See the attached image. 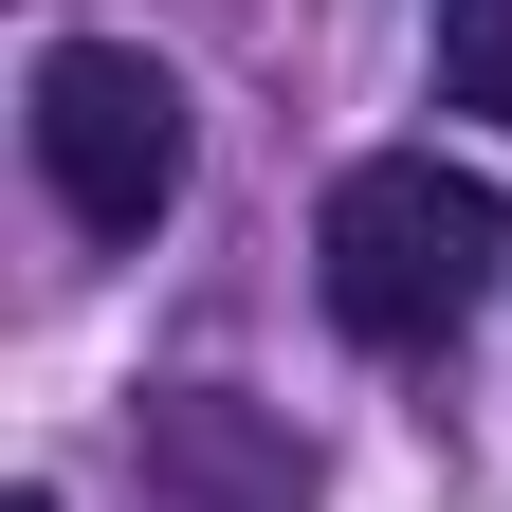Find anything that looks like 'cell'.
I'll use <instances>...</instances> for the list:
<instances>
[{"mask_svg":"<svg viewBox=\"0 0 512 512\" xmlns=\"http://www.w3.org/2000/svg\"><path fill=\"white\" fill-rule=\"evenodd\" d=\"M494 256H512V202L476 165H439V147H384V165L330 183V311L366 348H439L494 293Z\"/></svg>","mask_w":512,"mask_h":512,"instance_id":"6da1fadb","label":"cell"},{"mask_svg":"<svg viewBox=\"0 0 512 512\" xmlns=\"http://www.w3.org/2000/svg\"><path fill=\"white\" fill-rule=\"evenodd\" d=\"M37 183L92 238H147L183 202V74L128 55V37H55L37 55Z\"/></svg>","mask_w":512,"mask_h":512,"instance_id":"7a4b0ae2","label":"cell"},{"mask_svg":"<svg viewBox=\"0 0 512 512\" xmlns=\"http://www.w3.org/2000/svg\"><path fill=\"white\" fill-rule=\"evenodd\" d=\"M147 476L183 512H311V439L238 384H183V403H147Z\"/></svg>","mask_w":512,"mask_h":512,"instance_id":"3957f363","label":"cell"},{"mask_svg":"<svg viewBox=\"0 0 512 512\" xmlns=\"http://www.w3.org/2000/svg\"><path fill=\"white\" fill-rule=\"evenodd\" d=\"M439 110L512 128V0H439Z\"/></svg>","mask_w":512,"mask_h":512,"instance_id":"277c9868","label":"cell"},{"mask_svg":"<svg viewBox=\"0 0 512 512\" xmlns=\"http://www.w3.org/2000/svg\"><path fill=\"white\" fill-rule=\"evenodd\" d=\"M0 512H55V494H0Z\"/></svg>","mask_w":512,"mask_h":512,"instance_id":"5b68a950","label":"cell"}]
</instances>
